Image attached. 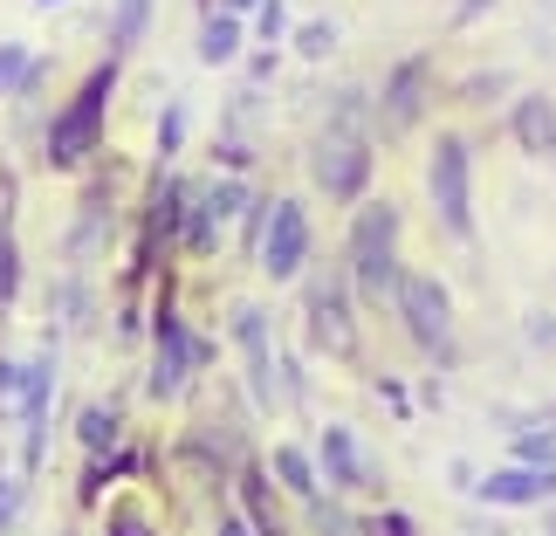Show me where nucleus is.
I'll list each match as a JSON object with an SVG mask.
<instances>
[{
	"label": "nucleus",
	"instance_id": "nucleus-1",
	"mask_svg": "<svg viewBox=\"0 0 556 536\" xmlns=\"http://www.w3.org/2000/svg\"><path fill=\"white\" fill-rule=\"evenodd\" d=\"M344 275L365 303H392L399 296V207L392 200H357L351 234H344Z\"/></svg>",
	"mask_w": 556,
	"mask_h": 536
},
{
	"label": "nucleus",
	"instance_id": "nucleus-2",
	"mask_svg": "<svg viewBox=\"0 0 556 536\" xmlns=\"http://www.w3.org/2000/svg\"><path fill=\"white\" fill-rule=\"evenodd\" d=\"M392 310H399V324L405 337L433 358V364H454L460 351V331H454V296H446L440 275H426V269H405L399 275V296H392Z\"/></svg>",
	"mask_w": 556,
	"mask_h": 536
},
{
	"label": "nucleus",
	"instance_id": "nucleus-3",
	"mask_svg": "<svg viewBox=\"0 0 556 536\" xmlns=\"http://www.w3.org/2000/svg\"><path fill=\"white\" fill-rule=\"evenodd\" d=\"M111 90H117V62H97L90 83H83V90L62 103V117L49 124V165L76 173V165L103 145V103H111Z\"/></svg>",
	"mask_w": 556,
	"mask_h": 536
},
{
	"label": "nucleus",
	"instance_id": "nucleus-4",
	"mask_svg": "<svg viewBox=\"0 0 556 536\" xmlns=\"http://www.w3.org/2000/svg\"><path fill=\"white\" fill-rule=\"evenodd\" d=\"M426 192H433V213L454 241H475V145L460 132L433 138V159H426Z\"/></svg>",
	"mask_w": 556,
	"mask_h": 536
},
{
	"label": "nucleus",
	"instance_id": "nucleus-5",
	"mask_svg": "<svg viewBox=\"0 0 556 536\" xmlns=\"http://www.w3.org/2000/svg\"><path fill=\"white\" fill-rule=\"evenodd\" d=\"M309 173L330 192L337 207H357L371 186V132H344V124H324L309 145Z\"/></svg>",
	"mask_w": 556,
	"mask_h": 536
},
{
	"label": "nucleus",
	"instance_id": "nucleus-6",
	"mask_svg": "<svg viewBox=\"0 0 556 536\" xmlns=\"http://www.w3.org/2000/svg\"><path fill=\"white\" fill-rule=\"evenodd\" d=\"M309 248H316L309 207L303 200H268V227H262V275L268 283H295V275L309 269Z\"/></svg>",
	"mask_w": 556,
	"mask_h": 536
},
{
	"label": "nucleus",
	"instance_id": "nucleus-7",
	"mask_svg": "<svg viewBox=\"0 0 556 536\" xmlns=\"http://www.w3.org/2000/svg\"><path fill=\"white\" fill-rule=\"evenodd\" d=\"M309 310V345L330 358H357V310H351V275H316L303 289Z\"/></svg>",
	"mask_w": 556,
	"mask_h": 536
},
{
	"label": "nucleus",
	"instance_id": "nucleus-8",
	"mask_svg": "<svg viewBox=\"0 0 556 536\" xmlns=\"http://www.w3.org/2000/svg\"><path fill=\"white\" fill-rule=\"evenodd\" d=\"M475 496H481L488 509H549V502H556V468H522V461H508V468H495V475L475 482Z\"/></svg>",
	"mask_w": 556,
	"mask_h": 536
},
{
	"label": "nucleus",
	"instance_id": "nucleus-9",
	"mask_svg": "<svg viewBox=\"0 0 556 536\" xmlns=\"http://www.w3.org/2000/svg\"><path fill=\"white\" fill-rule=\"evenodd\" d=\"M200 364H206V345L192 337L179 316H165L159 324V364H152V392L159 399H179L192 378H200Z\"/></svg>",
	"mask_w": 556,
	"mask_h": 536
},
{
	"label": "nucleus",
	"instance_id": "nucleus-10",
	"mask_svg": "<svg viewBox=\"0 0 556 536\" xmlns=\"http://www.w3.org/2000/svg\"><path fill=\"white\" fill-rule=\"evenodd\" d=\"M233 345H241V358H248V392H254V406H268L282 399L275 392V351H268V310H254V303H241L233 310Z\"/></svg>",
	"mask_w": 556,
	"mask_h": 536
},
{
	"label": "nucleus",
	"instance_id": "nucleus-11",
	"mask_svg": "<svg viewBox=\"0 0 556 536\" xmlns=\"http://www.w3.org/2000/svg\"><path fill=\"white\" fill-rule=\"evenodd\" d=\"M316 461H324V488H371L378 482V468L365 461V440L351 434V426H324L316 434Z\"/></svg>",
	"mask_w": 556,
	"mask_h": 536
},
{
	"label": "nucleus",
	"instance_id": "nucleus-12",
	"mask_svg": "<svg viewBox=\"0 0 556 536\" xmlns=\"http://www.w3.org/2000/svg\"><path fill=\"white\" fill-rule=\"evenodd\" d=\"M426 83H433V62L426 55H413V62H399L392 70V83H384V124H392V132H413L419 124V111H426Z\"/></svg>",
	"mask_w": 556,
	"mask_h": 536
},
{
	"label": "nucleus",
	"instance_id": "nucleus-13",
	"mask_svg": "<svg viewBox=\"0 0 556 536\" xmlns=\"http://www.w3.org/2000/svg\"><path fill=\"white\" fill-rule=\"evenodd\" d=\"M508 132H516V145H522L529 159H549L556 165V97H543V90L516 97V103H508Z\"/></svg>",
	"mask_w": 556,
	"mask_h": 536
},
{
	"label": "nucleus",
	"instance_id": "nucleus-14",
	"mask_svg": "<svg viewBox=\"0 0 556 536\" xmlns=\"http://www.w3.org/2000/svg\"><path fill=\"white\" fill-rule=\"evenodd\" d=\"M268 475H275V488H282V496H295V502H324L330 496V488H324V468H316L309 454H303V447H295V440H282V447H275V454H268Z\"/></svg>",
	"mask_w": 556,
	"mask_h": 536
},
{
	"label": "nucleus",
	"instance_id": "nucleus-15",
	"mask_svg": "<svg viewBox=\"0 0 556 536\" xmlns=\"http://www.w3.org/2000/svg\"><path fill=\"white\" fill-rule=\"evenodd\" d=\"M508 447H516V461H522V468H556V413L522 420L516 434H508Z\"/></svg>",
	"mask_w": 556,
	"mask_h": 536
},
{
	"label": "nucleus",
	"instance_id": "nucleus-16",
	"mask_svg": "<svg viewBox=\"0 0 556 536\" xmlns=\"http://www.w3.org/2000/svg\"><path fill=\"white\" fill-rule=\"evenodd\" d=\"M241 502H248V523H254V529L282 536V509H275V475H262V468H248V461H241Z\"/></svg>",
	"mask_w": 556,
	"mask_h": 536
},
{
	"label": "nucleus",
	"instance_id": "nucleus-17",
	"mask_svg": "<svg viewBox=\"0 0 556 536\" xmlns=\"http://www.w3.org/2000/svg\"><path fill=\"white\" fill-rule=\"evenodd\" d=\"M241 41H248L241 14H206V28H200V55L206 62H233V55H241Z\"/></svg>",
	"mask_w": 556,
	"mask_h": 536
},
{
	"label": "nucleus",
	"instance_id": "nucleus-18",
	"mask_svg": "<svg viewBox=\"0 0 556 536\" xmlns=\"http://www.w3.org/2000/svg\"><path fill=\"white\" fill-rule=\"evenodd\" d=\"M289 49L303 55V62H330L337 55V21H324V14H316V21H295Z\"/></svg>",
	"mask_w": 556,
	"mask_h": 536
},
{
	"label": "nucleus",
	"instance_id": "nucleus-19",
	"mask_svg": "<svg viewBox=\"0 0 556 536\" xmlns=\"http://www.w3.org/2000/svg\"><path fill=\"white\" fill-rule=\"evenodd\" d=\"M76 440L90 447V454H111V447H117V413H111V406H83V413H76Z\"/></svg>",
	"mask_w": 556,
	"mask_h": 536
},
{
	"label": "nucleus",
	"instance_id": "nucleus-20",
	"mask_svg": "<svg viewBox=\"0 0 556 536\" xmlns=\"http://www.w3.org/2000/svg\"><path fill=\"white\" fill-rule=\"evenodd\" d=\"M28 76H35V55H28V41H0V97L28 90Z\"/></svg>",
	"mask_w": 556,
	"mask_h": 536
},
{
	"label": "nucleus",
	"instance_id": "nucleus-21",
	"mask_svg": "<svg viewBox=\"0 0 556 536\" xmlns=\"http://www.w3.org/2000/svg\"><path fill=\"white\" fill-rule=\"evenodd\" d=\"M357 536H419V523L405 509H365L357 516Z\"/></svg>",
	"mask_w": 556,
	"mask_h": 536
},
{
	"label": "nucleus",
	"instance_id": "nucleus-22",
	"mask_svg": "<svg viewBox=\"0 0 556 536\" xmlns=\"http://www.w3.org/2000/svg\"><path fill=\"white\" fill-rule=\"evenodd\" d=\"M144 14H152V0H124L117 8V49H131V41L144 35Z\"/></svg>",
	"mask_w": 556,
	"mask_h": 536
},
{
	"label": "nucleus",
	"instance_id": "nucleus-23",
	"mask_svg": "<svg viewBox=\"0 0 556 536\" xmlns=\"http://www.w3.org/2000/svg\"><path fill=\"white\" fill-rule=\"evenodd\" d=\"M14 234H8V221H0V316H8V303H14Z\"/></svg>",
	"mask_w": 556,
	"mask_h": 536
},
{
	"label": "nucleus",
	"instance_id": "nucleus-24",
	"mask_svg": "<svg viewBox=\"0 0 556 536\" xmlns=\"http://www.w3.org/2000/svg\"><path fill=\"white\" fill-rule=\"evenodd\" d=\"M254 28H262V41H282L289 35V8L282 0H262V8H254Z\"/></svg>",
	"mask_w": 556,
	"mask_h": 536
},
{
	"label": "nucleus",
	"instance_id": "nucleus-25",
	"mask_svg": "<svg viewBox=\"0 0 556 536\" xmlns=\"http://www.w3.org/2000/svg\"><path fill=\"white\" fill-rule=\"evenodd\" d=\"M179 138H186V111L173 103V111H165V124H159V152L173 159V152H179Z\"/></svg>",
	"mask_w": 556,
	"mask_h": 536
},
{
	"label": "nucleus",
	"instance_id": "nucleus-26",
	"mask_svg": "<svg viewBox=\"0 0 556 536\" xmlns=\"http://www.w3.org/2000/svg\"><path fill=\"white\" fill-rule=\"evenodd\" d=\"M529 345L556 351V316H549V310H536V316H529Z\"/></svg>",
	"mask_w": 556,
	"mask_h": 536
},
{
	"label": "nucleus",
	"instance_id": "nucleus-27",
	"mask_svg": "<svg viewBox=\"0 0 556 536\" xmlns=\"http://www.w3.org/2000/svg\"><path fill=\"white\" fill-rule=\"evenodd\" d=\"M111 536H152V523H144L138 509H117V516H111Z\"/></svg>",
	"mask_w": 556,
	"mask_h": 536
},
{
	"label": "nucleus",
	"instance_id": "nucleus-28",
	"mask_svg": "<svg viewBox=\"0 0 556 536\" xmlns=\"http://www.w3.org/2000/svg\"><path fill=\"white\" fill-rule=\"evenodd\" d=\"M378 392H384V406H392V413H413V399H405L399 378H378Z\"/></svg>",
	"mask_w": 556,
	"mask_h": 536
},
{
	"label": "nucleus",
	"instance_id": "nucleus-29",
	"mask_svg": "<svg viewBox=\"0 0 556 536\" xmlns=\"http://www.w3.org/2000/svg\"><path fill=\"white\" fill-rule=\"evenodd\" d=\"M8 529H14V482L0 475V536H8Z\"/></svg>",
	"mask_w": 556,
	"mask_h": 536
},
{
	"label": "nucleus",
	"instance_id": "nucleus-30",
	"mask_svg": "<svg viewBox=\"0 0 556 536\" xmlns=\"http://www.w3.org/2000/svg\"><path fill=\"white\" fill-rule=\"evenodd\" d=\"M262 0H213V14H254Z\"/></svg>",
	"mask_w": 556,
	"mask_h": 536
},
{
	"label": "nucleus",
	"instance_id": "nucleus-31",
	"mask_svg": "<svg viewBox=\"0 0 556 536\" xmlns=\"http://www.w3.org/2000/svg\"><path fill=\"white\" fill-rule=\"evenodd\" d=\"M220 536H254V523H248V516H227V523H220Z\"/></svg>",
	"mask_w": 556,
	"mask_h": 536
},
{
	"label": "nucleus",
	"instance_id": "nucleus-32",
	"mask_svg": "<svg viewBox=\"0 0 556 536\" xmlns=\"http://www.w3.org/2000/svg\"><path fill=\"white\" fill-rule=\"evenodd\" d=\"M543 529H549V536H556V502H549V509H543Z\"/></svg>",
	"mask_w": 556,
	"mask_h": 536
},
{
	"label": "nucleus",
	"instance_id": "nucleus-33",
	"mask_svg": "<svg viewBox=\"0 0 556 536\" xmlns=\"http://www.w3.org/2000/svg\"><path fill=\"white\" fill-rule=\"evenodd\" d=\"M41 8H62V0H41Z\"/></svg>",
	"mask_w": 556,
	"mask_h": 536
}]
</instances>
